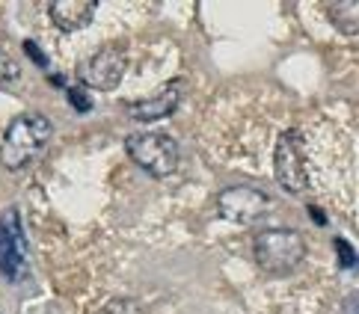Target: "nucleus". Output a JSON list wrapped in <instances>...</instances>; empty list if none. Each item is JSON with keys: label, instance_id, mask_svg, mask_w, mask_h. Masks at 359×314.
I'll use <instances>...</instances> for the list:
<instances>
[{"label": "nucleus", "instance_id": "obj_14", "mask_svg": "<svg viewBox=\"0 0 359 314\" xmlns=\"http://www.w3.org/2000/svg\"><path fill=\"white\" fill-rule=\"evenodd\" d=\"M24 51H27V57H30V59H36V62H39L42 69H48V57L39 51V48H36V42H33V39H27V42H24Z\"/></svg>", "mask_w": 359, "mask_h": 314}, {"label": "nucleus", "instance_id": "obj_13", "mask_svg": "<svg viewBox=\"0 0 359 314\" xmlns=\"http://www.w3.org/2000/svg\"><path fill=\"white\" fill-rule=\"evenodd\" d=\"M336 249H339V255H341V258H339L341 267H353V264L359 261V258H356V252H353V249H351L348 243H344V241H336Z\"/></svg>", "mask_w": 359, "mask_h": 314}, {"label": "nucleus", "instance_id": "obj_4", "mask_svg": "<svg viewBox=\"0 0 359 314\" xmlns=\"http://www.w3.org/2000/svg\"><path fill=\"white\" fill-rule=\"evenodd\" d=\"M273 175L279 187L285 193H303L309 187V172H306V160H303V143L297 131H285L276 140V152H273Z\"/></svg>", "mask_w": 359, "mask_h": 314}, {"label": "nucleus", "instance_id": "obj_17", "mask_svg": "<svg viewBox=\"0 0 359 314\" xmlns=\"http://www.w3.org/2000/svg\"><path fill=\"white\" fill-rule=\"evenodd\" d=\"M309 210H312V220H315L318 225H324V213H320V208H315V205H312Z\"/></svg>", "mask_w": 359, "mask_h": 314}, {"label": "nucleus", "instance_id": "obj_3", "mask_svg": "<svg viewBox=\"0 0 359 314\" xmlns=\"http://www.w3.org/2000/svg\"><path fill=\"white\" fill-rule=\"evenodd\" d=\"M125 148L131 160L143 172H149L151 178H166V175H172L178 169V143L170 134H161V131L131 134L125 140Z\"/></svg>", "mask_w": 359, "mask_h": 314}, {"label": "nucleus", "instance_id": "obj_11", "mask_svg": "<svg viewBox=\"0 0 359 314\" xmlns=\"http://www.w3.org/2000/svg\"><path fill=\"white\" fill-rule=\"evenodd\" d=\"M18 78H21V66L0 48V90H9Z\"/></svg>", "mask_w": 359, "mask_h": 314}, {"label": "nucleus", "instance_id": "obj_16", "mask_svg": "<svg viewBox=\"0 0 359 314\" xmlns=\"http://www.w3.org/2000/svg\"><path fill=\"white\" fill-rule=\"evenodd\" d=\"M104 314H137L134 303H110Z\"/></svg>", "mask_w": 359, "mask_h": 314}, {"label": "nucleus", "instance_id": "obj_1", "mask_svg": "<svg viewBox=\"0 0 359 314\" xmlns=\"http://www.w3.org/2000/svg\"><path fill=\"white\" fill-rule=\"evenodd\" d=\"M54 136V124L42 113H21L15 116L0 140V163L9 172L27 169L45 155V148Z\"/></svg>", "mask_w": 359, "mask_h": 314}, {"label": "nucleus", "instance_id": "obj_10", "mask_svg": "<svg viewBox=\"0 0 359 314\" xmlns=\"http://www.w3.org/2000/svg\"><path fill=\"white\" fill-rule=\"evenodd\" d=\"M327 12L341 33L359 36V0H336V3H327Z\"/></svg>", "mask_w": 359, "mask_h": 314}, {"label": "nucleus", "instance_id": "obj_7", "mask_svg": "<svg viewBox=\"0 0 359 314\" xmlns=\"http://www.w3.org/2000/svg\"><path fill=\"white\" fill-rule=\"evenodd\" d=\"M27 267V243H24L21 217L15 208L0 213V273L9 279H18Z\"/></svg>", "mask_w": 359, "mask_h": 314}, {"label": "nucleus", "instance_id": "obj_2", "mask_svg": "<svg viewBox=\"0 0 359 314\" xmlns=\"http://www.w3.org/2000/svg\"><path fill=\"white\" fill-rule=\"evenodd\" d=\"M252 255H255V264L267 273H276V276L291 273L306 258V241L294 229H267L255 237Z\"/></svg>", "mask_w": 359, "mask_h": 314}, {"label": "nucleus", "instance_id": "obj_8", "mask_svg": "<svg viewBox=\"0 0 359 314\" xmlns=\"http://www.w3.org/2000/svg\"><path fill=\"white\" fill-rule=\"evenodd\" d=\"M182 92H184V80L175 78V80H170V83H163L155 95L140 98V101L128 104V116L137 119V122H158V119H166V116H172L178 104H182Z\"/></svg>", "mask_w": 359, "mask_h": 314}, {"label": "nucleus", "instance_id": "obj_5", "mask_svg": "<svg viewBox=\"0 0 359 314\" xmlns=\"http://www.w3.org/2000/svg\"><path fill=\"white\" fill-rule=\"evenodd\" d=\"M125 69H128V51L122 45H104L101 51H95L81 66V80H83V86H89V90L110 92L122 83Z\"/></svg>", "mask_w": 359, "mask_h": 314}, {"label": "nucleus", "instance_id": "obj_6", "mask_svg": "<svg viewBox=\"0 0 359 314\" xmlns=\"http://www.w3.org/2000/svg\"><path fill=\"white\" fill-rule=\"evenodd\" d=\"M217 208H220V213L229 222L250 225L267 213L271 196L262 193L259 187H226V190L217 196Z\"/></svg>", "mask_w": 359, "mask_h": 314}, {"label": "nucleus", "instance_id": "obj_9", "mask_svg": "<svg viewBox=\"0 0 359 314\" xmlns=\"http://www.w3.org/2000/svg\"><path fill=\"white\" fill-rule=\"evenodd\" d=\"M98 3L95 0H54L48 6L50 12V21L57 24L60 30L74 33V30H83L89 21H93Z\"/></svg>", "mask_w": 359, "mask_h": 314}, {"label": "nucleus", "instance_id": "obj_15", "mask_svg": "<svg viewBox=\"0 0 359 314\" xmlns=\"http://www.w3.org/2000/svg\"><path fill=\"white\" fill-rule=\"evenodd\" d=\"M341 314H359V291H353L351 297H344V303H341Z\"/></svg>", "mask_w": 359, "mask_h": 314}, {"label": "nucleus", "instance_id": "obj_12", "mask_svg": "<svg viewBox=\"0 0 359 314\" xmlns=\"http://www.w3.org/2000/svg\"><path fill=\"white\" fill-rule=\"evenodd\" d=\"M69 92V101H72V107L78 110V113H86L89 107H93V101L86 98V92L83 90H66Z\"/></svg>", "mask_w": 359, "mask_h": 314}]
</instances>
